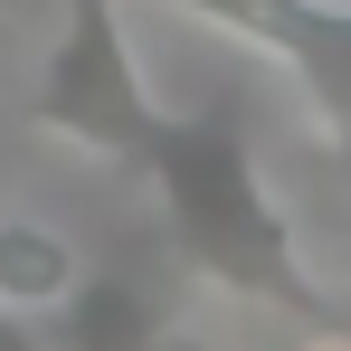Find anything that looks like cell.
Returning a JSON list of instances; mask_svg holds the SVG:
<instances>
[{
  "mask_svg": "<svg viewBox=\"0 0 351 351\" xmlns=\"http://www.w3.org/2000/svg\"><path fill=\"white\" fill-rule=\"evenodd\" d=\"M29 123L95 152V162H114V171L143 162V143L162 133V95L143 86V66L123 48V0H66L58 48L29 86Z\"/></svg>",
  "mask_w": 351,
  "mask_h": 351,
  "instance_id": "2",
  "label": "cell"
},
{
  "mask_svg": "<svg viewBox=\"0 0 351 351\" xmlns=\"http://www.w3.org/2000/svg\"><path fill=\"white\" fill-rule=\"evenodd\" d=\"M276 58L323 143H351V0H162Z\"/></svg>",
  "mask_w": 351,
  "mask_h": 351,
  "instance_id": "3",
  "label": "cell"
},
{
  "mask_svg": "<svg viewBox=\"0 0 351 351\" xmlns=\"http://www.w3.org/2000/svg\"><path fill=\"white\" fill-rule=\"evenodd\" d=\"M304 351H351V323H313V342Z\"/></svg>",
  "mask_w": 351,
  "mask_h": 351,
  "instance_id": "7",
  "label": "cell"
},
{
  "mask_svg": "<svg viewBox=\"0 0 351 351\" xmlns=\"http://www.w3.org/2000/svg\"><path fill=\"white\" fill-rule=\"evenodd\" d=\"M76 276H86V256H76L58 228H38V219H0V304L48 313Z\"/></svg>",
  "mask_w": 351,
  "mask_h": 351,
  "instance_id": "5",
  "label": "cell"
},
{
  "mask_svg": "<svg viewBox=\"0 0 351 351\" xmlns=\"http://www.w3.org/2000/svg\"><path fill=\"white\" fill-rule=\"evenodd\" d=\"M0 351H48V323L19 313V304H0Z\"/></svg>",
  "mask_w": 351,
  "mask_h": 351,
  "instance_id": "6",
  "label": "cell"
},
{
  "mask_svg": "<svg viewBox=\"0 0 351 351\" xmlns=\"http://www.w3.org/2000/svg\"><path fill=\"white\" fill-rule=\"evenodd\" d=\"M133 171L152 180L162 199V228H171L180 266L209 276L237 304H266V313H294V323H342V304L313 285L304 247H294L285 199L266 190V152L237 105H209V114H162V133L143 143Z\"/></svg>",
  "mask_w": 351,
  "mask_h": 351,
  "instance_id": "1",
  "label": "cell"
},
{
  "mask_svg": "<svg viewBox=\"0 0 351 351\" xmlns=\"http://www.w3.org/2000/svg\"><path fill=\"white\" fill-rule=\"evenodd\" d=\"M10 10H19V0H0V29H10Z\"/></svg>",
  "mask_w": 351,
  "mask_h": 351,
  "instance_id": "8",
  "label": "cell"
},
{
  "mask_svg": "<svg viewBox=\"0 0 351 351\" xmlns=\"http://www.w3.org/2000/svg\"><path fill=\"white\" fill-rule=\"evenodd\" d=\"M38 323L48 351H171V294L133 266H86Z\"/></svg>",
  "mask_w": 351,
  "mask_h": 351,
  "instance_id": "4",
  "label": "cell"
}]
</instances>
